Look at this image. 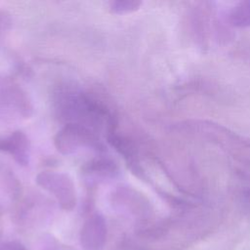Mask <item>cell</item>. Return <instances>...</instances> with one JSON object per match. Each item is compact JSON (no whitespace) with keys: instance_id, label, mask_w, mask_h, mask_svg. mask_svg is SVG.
Here are the masks:
<instances>
[{"instance_id":"277c9868","label":"cell","mask_w":250,"mask_h":250,"mask_svg":"<svg viewBox=\"0 0 250 250\" xmlns=\"http://www.w3.org/2000/svg\"><path fill=\"white\" fill-rule=\"evenodd\" d=\"M0 104L3 108L17 112L24 118L32 113V105L26 93L17 85H5L0 90Z\"/></svg>"},{"instance_id":"3957f363","label":"cell","mask_w":250,"mask_h":250,"mask_svg":"<svg viewBox=\"0 0 250 250\" xmlns=\"http://www.w3.org/2000/svg\"><path fill=\"white\" fill-rule=\"evenodd\" d=\"M0 151L9 153L21 166H26L29 163L30 143L26 135L21 131L18 130L8 135H1Z\"/></svg>"},{"instance_id":"6da1fadb","label":"cell","mask_w":250,"mask_h":250,"mask_svg":"<svg viewBox=\"0 0 250 250\" xmlns=\"http://www.w3.org/2000/svg\"><path fill=\"white\" fill-rule=\"evenodd\" d=\"M54 144L62 154H71L83 147L103 146L90 127L79 123H66L55 136Z\"/></svg>"},{"instance_id":"5b68a950","label":"cell","mask_w":250,"mask_h":250,"mask_svg":"<svg viewBox=\"0 0 250 250\" xmlns=\"http://www.w3.org/2000/svg\"><path fill=\"white\" fill-rule=\"evenodd\" d=\"M84 173L95 178H113L118 174V166L109 157H98L85 165Z\"/></svg>"},{"instance_id":"7a4b0ae2","label":"cell","mask_w":250,"mask_h":250,"mask_svg":"<svg viewBox=\"0 0 250 250\" xmlns=\"http://www.w3.org/2000/svg\"><path fill=\"white\" fill-rule=\"evenodd\" d=\"M36 184L53 194L64 209H72L76 203V191L72 179L65 173L42 171L36 176Z\"/></svg>"},{"instance_id":"8992f818","label":"cell","mask_w":250,"mask_h":250,"mask_svg":"<svg viewBox=\"0 0 250 250\" xmlns=\"http://www.w3.org/2000/svg\"><path fill=\"white\" fill-rule=\"evenodd\" d=\"M142 2L137 0H115L110 1L108 4L110 12L118 15L135 12L140 8Z\"/></svg>"}]
</instances>
